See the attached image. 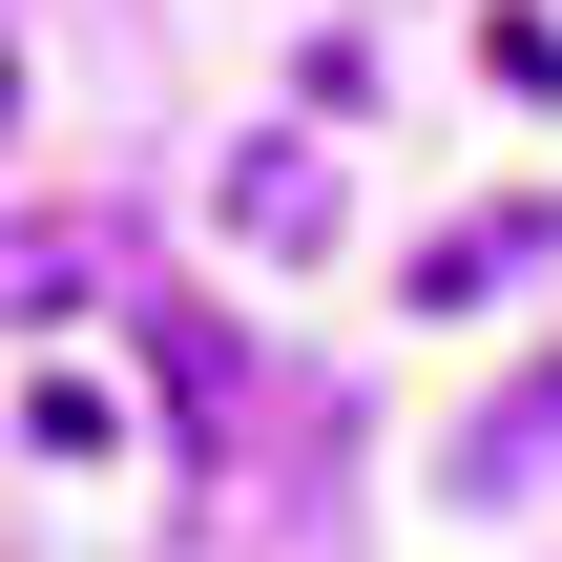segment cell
Returning <instances> with one entry per match:
<instances>
[{
  "instance_id": "cell-5",
  "label": "cell",
  "mask_w": 562,
  "mask_h": 562,
  "mask_svg": "<svg viewBox=\"0 0 562 562\" xmlns=\"http://www.w3.org/2000/svg\"><path fill=\"white\" fill-rule=\"evenodd\" d=\"M521 250H542V209H501V229H459V250H417V313H459V292H501Z\"/></svg>"
},
{
  "instance_id": "cell-2",
  "label": "cell",
  "mask_w": 562,
  "mask_h": 562,
  "mask_svg": "<svg viewBox=\"0 0 562 562\" xmlns=\"http://www.w3.org/2000/svg\"><path fill=\"white\" fill-rule=\"evenodd\" d=\"M438 480H459V501H562V355L521 375V396H480V417H459V459H438Z\"/></svg>"
},
{
  "instance_id": "cell-6",
  "label": "cell",
  "mask_w": 562,
  "mask_h": 562,
  "mask_svg": "<svg viewBox=\"0 0 562 562\" xmlns=\"http://www.w3.org/2000/svg\"><path fill=\"white\" fill-rule=\"evenodd\" d=\"M0 104H21V63H0Z\"/></svg>"
},
{
  "instance_id": "cell-4",
  "label": "cell",
  "mask_w": 562,
  "mask_h": 562,
  "mask_svg": "<svg viewBox=\"0 0 562 562\" xmlns=\"http://www.w3.org/2000/svg\"><path fill=\"white\" fill-rule=\"evenodd\" d=\"M229 229L292 271V250H334V146H229Z\"/></svg>"
},
{
  "instance_id": "cell-3",
  "label": "cell",
  "mask_w": 562,
  "mask_h": 562,
  "mask_svg": "<svg viewBox=\"0 0 562 562\" xmlns=\"http://www.w3.org/2000/svg\"><path fill=\"white\" fill-rule=\"evenodd\" d=\"M83 292H125V209H21L0 229V313H83Z\"/></svg>"
},
{
  "instance_id": "cell-1",
  "label": "cell",
  "mask_w": 562,
  "mask_h": 562,
  "mask_svg": "<svg viewBox=\"0 0 562 562\" xmlns=\"http://www.w3.org/2000/svg\"><path fill=\"white\" fill-rule=\"evenodd\" d=\"M146 355H167V396H188V459L229 480V459H250V334H229L209 292H146Z\"/></svg>"
}]
</instances>
